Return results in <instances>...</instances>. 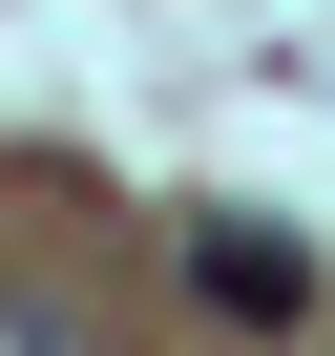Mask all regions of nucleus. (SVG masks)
<instances>
[{
	"label": "nucleus",
	"mask_w": 335,
	"mask_h": 356,
	"mask_svg": "<svg viewBox=\"0 0 335 356\" xmlns=\"http://www.w3.org/2000/svg\"><path fill=\"white\" fill-rule=\"evenodd\" d=\"M0 356H84V335H63V314H42V293H0Z\"/></svg>",
	"instance_id": "f03ea898"
},
{
	"label": "nucleus",
	"mask_w": 335,
	"mask_h": 356,
	"mask_svg": "<svg viewBox=\"0 0 335 356\" xmlns=\"http://www.w3.org/2000/svg\"><path fill=\"white\" fill-rule=\"evenodd\" d=\"M189 293H210V314H293L314 252H293V231H189Z\"/></svg>",
	"instance_id": "f257e3e1"
}]
</instances>
